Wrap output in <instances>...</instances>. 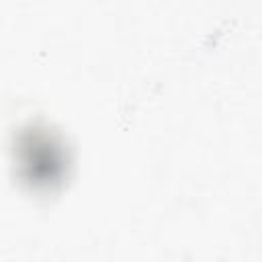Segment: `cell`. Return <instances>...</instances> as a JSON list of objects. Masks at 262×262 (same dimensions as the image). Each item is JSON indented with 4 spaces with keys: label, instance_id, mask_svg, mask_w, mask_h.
<instances>
[{
    "label": "cell",
    "instance_id": "obj_1",
    "mask_svg": "<svg viewBox=\"0 0 262 262\" xmlns=\"http://www.w3.org/2000/svg\"><path fill=\"white\" fill-rule=\"evenodd\" d=\"M14 160L20 180L35 190H53L68 176V147L59 133L41 123H29L18 129Z\"/></svg>",
    "mask_w": 262,
    "mask_h": 262
}]
</instances>
